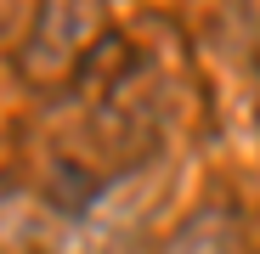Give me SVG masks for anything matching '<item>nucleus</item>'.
Returning a JSON list of instances; mask_svg holds the SVG:
<instances>
[{
    "label": "nucleus",
    "instance_id": "nucleus-1",
    "mask_svg": "<svg viewBox=\"0 0 260 254\" xmlns=\"http://www.w3.org/2000/svg\"><path fill=\"white\" fill-rule=\"evenodd\" d=\"M96 17H102V0H46L40 6V23H34V40H28L34 74L68 68L79 57V46L96 34Z\"/></svg>",
    "mask_w": 260,
    "mask_h": 254
},
{
    "label": "nucleus",
    "instance_id": "nucleus-2",
    "mask_svg": "<svg viewBox=\"0 0 260 254\" xmlns=\"http://www.w3.org/2000/svg\"><path fill=\"white\" fill-rule=\"evenodd\" d=\"M158 254H243V232L232 209H192V215L164 237Z\"/></svg>",
    "mask_w": 260,
    "mask_h": 254
}]
</instances>
